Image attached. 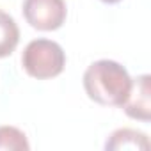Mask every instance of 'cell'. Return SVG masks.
Returning a JSON list of instances; mask_svg holds the SVG:
<instances>
[{
	"instance_id": "5b68a950",
	"label": "cell",
	"mask_w": 151,
	"mask_h": 151,
	"mask_svg": "<svg viewBox=\"0 0 151 151\" xmlns=\"http://www.w3.org/2000/svg\"><path fill=\"white\" fill-rule=\"evenodd\" d=\"M107 149H149V140L147 137L142 133V132H137V130H132V128H121V130H116L107 144H105Z\"/></svg>"
},
{
	"instance_id": "8992f818",
	"label": "cell",
	"mask_w": 151,
	"mask_h": 151,
	"mask_svg": "<svg viewBox=\"0 0 151 151\" xmlns=\"http://www.w3.org/2000/svg\"><path fill=\"white\" fill-rule=\"evenodd\" d=\"M20 41V29L13 16L0 11V59L9 57Z\"/></svg>"
},
{
	"instance_id": "ba28073f",
	"label": "cell",
	"mask_w": 151,
	"mask_h": 151,
	"mask_svg": "<svg viewBox=\"0 0 151 151\" xmlns=\"http://www.w3.org/2000/svg\"><path fill=\"white\" fill-rule=\"evenodd\" d=\"M101 2H105V4H117V2H121V0H101Z\"/></svg>"
},
{
	"instance_id": "6da1fadb",
	"label": "cell",
	"mask_w": 151,
	"mask_h": 151,
	"mask_svg": "<svg viewBox=\"0 0 151 151\" xmlns=\"http://www.w3.org/2000/svg\"><path fill=\"white\" fill-rule=\"evenodd\" d=\"M84 89L87 96L98 105L121 107L130 94L132 78L119 62L101 59L86 69Z\"/></svg>"
},
{
	"instance_id": "7a4b0ae2",
	"label": "cell",
	"mask_w": 151,
	"mask_h": 151,
	"mask_svg": "<svg viewBox=\"0 0 151 151\" xmlns=\"http://www.w3.org/2000/svg\"><path fill=\"white\" fill-rule=\"evenodd\" d=\"M23 69L37 80L53 78L62 73L66 66V53L62 46L50 39L30 41L22 53Z\"/></svg>"
},
{
	"instance_id": "3957f363",
	"label": "cell",
	"mask_w": 151,
	"mask_h": 151,
	"mask_svg": "<svg viewBox=\"0 0 151 151\" xmlns=\"http://www.w3.org/2000/svg\"><path fill=\"white\" fill-rule=\"evenodd\" d=\"M68 9L64 0H23V16L32 29L48 32L62 27Z\"/></svg>"
},
{
	"instance_id": "52a82bcc",
	"label": "cell",
	"mask_w": 151,
	"mask_h": 151,
	"mask_svg": "<svg viewBox=\"0 0 151 151\" xmlns=\"http://www.w3.org/2000/svg\"><path fill=\"white\" fill-rule=\"evenodd\" d=\"M0 149L6 151H29L30 144L25 133L14 126H0Z\"/></svg>"
},
{
	"instance_id": "277c9868",
	"label": "cell",
	"mask_w": 151,
	"mask_h": 151,
	"mask_svg": "<svg viewBox=\"0 0 151 151\" xmlns=\"http://www.w3.org/2000/svg\"><path fill=\"white\" fill-rule=\"evenodd\" d=\"M149 75H140L132 80V89L126 101L121 105L124 114L132 119L149 121L151 119V87H149Z\"/></svg>"
}]
</instances>
